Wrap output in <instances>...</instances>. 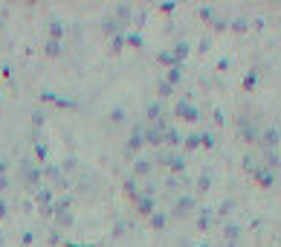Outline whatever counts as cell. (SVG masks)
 <instances>
[{
    "mask_svg": "<svg viewBox=\"0 0 281 247\" xmlns=\"http://www.w3.org/2000/svg\"><path fill=\"white\" fill-rule=\"evenodd\" d=\"M151 169H154V160L151 157H136L133 160V178H142V175H151Z\"/></svg>",
    "mask_w": 281,
    "mask_h": 247,
    "instance_id": "obj_7",
    "label": "cell"
},
{
    "mask_svg": "<svg viewBox=\"0 0 281 247\" xmlns=\"http://www.w3.org/2000/svg\"><path fill=\"white\" fill-rule=\"evenodd\" d=\"M125 41H128V38H125V32L113 35V47H116V49H122V44H125Z\"/></svg>",
    "mask_w": 281,
    "mask_h": 247,
    "instance_id": "obj_33",
    "label": "cell"
},
{
    "mask_svg": "<svg viewBox=\"0 0 281 247\" xmlns=\"http://www.w3.org/2000/svg\"><path fill=\"white\" fill-rule=\"evenodd\" d=\"M171 52H174L177 64H183V58L189 55V44H186V41H180V44H174V49H171Z\"/></svg>",
    "mask_w": 281,
    "mask_h": 247,
    "instance_id": "obj_20",
    "label": "cell"
},
{
    "mask_svg": "<svg viewBox=\"0 0 281 247\" xmlns=\"http://www.w3.org/2000/svg\"><path fill=\"white\" fill-rule=\"evenodd\" d=\"M209 186H212V175H209V172H203V175H200V181H197V189H200V192H206Z\"/></svg>",
    "mask_w": 281,
    "mask_h": 247,
    "instance_id": "obj_27",
    "label": "cell"
},
{
    "mask_svg": "<svg viewBox=\"0 0 281 247\" xmlns=\"http://www.w3.org/2000/svg\"><path fill=\"white\" fill-rule=\"evenodd\" d=\"M157 163H163V166H168L171 172H183V169H186V157H183L180 151H171V148H165V151H160V154H157Z\"/></svg>",
    "mask_w": 281,
    "mask_h": 247,
    "instance_id": "obj_1",
    "label": "cell"
},
{
    "mask_svg": "<svg viewBox=\"0 0 281 247\" xmlns=\"http://www.w3.org/2000/svg\"><path fill=\"white\" fill-rule=\"evenodd\" d=\"M20 175H23V181H26V186H29V189H35V192L41 189V175H44V172H41L35 163H29V160H26V163L20 166Z\"/></svg>",
    "mask_w": 281,
    "mask_h": 247,
    "instance_id": "obj_3",
    "label": "cell"
},
{
    "mask_svg": "<svg viewBox=\"0 0 281 247\" xmlns=\"http://www.w3.org/2000/svg\"><path fill=\"white\" fill-rule=\"evenodd\" d=\"M165 143H168V146H180V143H183V137H180V131H177L174 125H165Z\"/></svg>",
    "mask_w": 281,
    "mask_h": 247,
    "instance_id": "obj_17",
    "label": "cell"
},
{
    "mask_svg": "<svg viewBox=\"0 0 281 247\" xmlns=\"http://www.w3.org/2000/svg\"><path fill=\"white\" fill-rule=\"evenodd\" d=\"M131 15H133V9H131L128 3H122V6L116 9V15H113V17H116V23H119V26H125V23L131 20Z\"/></svg>",
    "mask_w": 281,
    "mask_h": 247,
    "instance_id": "obj_12",
    "label": "cell"
},
{
    "mask_svg": "<svg viewBox=\"0 0 281 247\" xmlns=\"http://www.w3.org/2000/svg\"><path fill=\"white\" fill-rule=\"evenodd\" d=\"M142 131H145V125H133V131H131V140H128V151H131V154L142 148V143H145Z\"/></svg>",
    "mask_w": 281,
    "mask_h": 247,
    "instance_id": "obj_6",
    "label": "cell"
},
{
    "mask_svg": "<svg viewBox=\"0 0 281 247\" xmlns=\"http://www.w3.org/2000/svg\"><path fill=\"white\" fill-rule=\"evenodd\" d=\"M102 29H104V32H110V35H119V32H122V26L116 23V17H113V15H107V17L102 20Z\"/></svg>",
    "mask_w": 281,
    "mask_h": 247,
    "instance_id": "obj_14",
    "label": "cell"
},
{
    "mask_svg": "<svg viewBox=\"0 0 281 247\" xmlns=\"http://www.w3.org/2000/svg\"><path fill=\"white\" fill-rule=\"evenodd\" d=\"M125 38H128V44H133V47H142V38H139V35H133V32H131V35H125Z\"/></svg>",
    "mask_w": 281,
    "mask_h": 247,
    "instance_id": "obj_36",
    "label": "cell"
},
{
    "mask_svg": "<svg viewBox=\"0 0 281 247\" xmlns=\"http://www.w3.org/2000/svg\"><path fill=\"white\" fill-rule=\"evenodd\" d=\"M232 29H238V32H244V29H247V20H244V17H241V20H235V23H232Z\"/></svg>",
    "mask_w": 281,
    "mask_h": 247,
    "instance_id": "obj_38",
    "label": "cell"
},
{
    "mask_svg": "<svg viewBox=\"0 0 281 247\" xmlns=\"http://www.w3.org/2000/svg\"><path fill=\"white\" fill-rule=\"evenodd\" d=\"M61 32H64V26H61V20H52V23H49V35H52V38L58 41V38H61Z\"/></svg>",
    "mask_w": 281,
    "mask_h": 247,
    "instance_id": "obj_29",
    "label": "cell"
},
{
    "mask_svg": "<svg viewBox=\"0 0 281 247\" xmlns=\"http://www.w3.org/2000/svg\"><path fill=\"white\" fill-rule=\"evenodd\" d=\"M44 102H55V105H61V108H75L73 99H61V96H55V93H44Z\"/></svg>",
    "mask_w": 281,
    "mask_h": 247,
    "instance_id": "obj_18",
    "label": "cell"
},
{
    "mask_svg": "<svg viewBox=\"0 0 281 247\" xmlns=\"http://www.w3.org/2000/svg\"><path fill=\"white\" fill-rule=\"evenodd\" d=\"M200 146L212 148V146H215V134H212V131H209V134H200Z\"/></svg>",
    "mask_w": 281,
    "mask_h": 247,
    "instance_id": "obj_30",
    "label": "cell"
},
{
    "mask_svg": "<svg viewBox=\"0 0 281 247\" xmlns=\"http://www.w3.org/2000/svg\"><path fill=\"white\" fill-rule=\"evenodd\" d=\"M200 17H206V20H212V17H215V12H212L209 6H203V9H200Z\"/></svg>",
    "mask_w": 281,
    "mask_h": 247,
    "instance_id": "obj_37",
    "label": "cell"
},
{
    "mask_svg": "<svg viewBox=\"0 0 281 247\" xmlns=\"http://www.w3.org/2000/svg\"><path fill=\"white\" fill-rule=\"evenodd\" d=\"M183 146H186L189 151H192V148H197V146H200V134H189V137L183 140Z\"/></svg>",
    "mask_w": 281,
    "mask_h": 247,
    "instance_id": "obj_26",
    "label": "cell"
},
{
    "mask_svg": "<svg viewBox=\"0 0 281 247\" xmlns=\"http://www.w3.org/2000/svg\"><path fill=\"white\" fill-rule=\"evenodd\" d=\"M35 154H38V160H46V146L38 143V146H35Z\"/></svg>",
    "mask_w": 281,
    "mask_h": 247,
    "instance_id": "obj_35",
    "label": "cell"
},
{
    "mask_svg": "<svg viewBox=\"0 0 281 247\" xmlns=\"http://www.w3.org/2000/svg\"><path fill=\"white\" fill-rule=\"evenodd\" d=\"M180 79H183V64H177V67H171V70L165 73V79H163V82H168V84L174 87V84H177Z\"/></svg>",
    "mask_w": 281,
    "mask_h": 247,
    "instance_id": "obj_15",
    "label": "cell"
},
{
    "mask_svg": "<svg viewBox=\"0 0 281 247\" xmlns=\"http://www.w3.org/2000/svg\"><path fill=\"white\" fill-rule=\"evenodd\" d=\"M165 224H168V215H165V213H154V215H151V227H154V230H163Z\"/></svg>",
    "mask_w": 281,
    "mask_h": 247,
    "instance_id": "obj_22",
    "label": "cell"
},
{
    "mask_svg": "<svg viewBox=\"0 0 281 247\" xmlns=\"http://www.w3.org/2000/svg\"><path fill=\"white\" fill-rule=\"evenodd\" d=\"M279 128H267V131H264V134H261V140H258V143H261V146H264V148H267V151H273V148H276V146H279Z\"/></svg>",
    "mask_w": 281,
    "mask_h": 247,
    "instance_id": "obj_8",
    "label": "cell"
},
{
    "mask_svg": "<svg viewBox=\"0 0 281 247\" xmlns=\"http://www.w3.org/2000/svg\"><path fill=\"white\" fill-rule=\"evenodd\" d=\"M212 218H215V215H212V210H209V207H203V210H200V218H197L200 230H209V227H212Z\"/></svg>",
    "mask_w": 281,
    "mask_h": 247,
    "instance_id": "obj_19",
    "label": "cell"
},
{
    "mask_svg": "<svg viewBox=\"0 0 281 247\" xmlns=\"http://www.w3.org/2000/svg\"><path fill=\"white\" fill-rule=\"evenodd\" d=\"M6 215V201H0V218Z\"/></svg>",
    "mask_w": 281,
    "mask_h": 247,
    "instance_id": "obj_41",
    "label": "cell"
},
{
    "mask_svg": "<svg viewBox=\"0 0 281 247\" xmlns=\"http://www.w3.org/2000/svg\"><path fill=\"white\" fill-rule=\"evenodd\" d=\"M52 215H55L58 227H70V224H73V213H70V210H52Z\"/></svg>",
    "mask_w": 281,
    "mask_h": 247,
    "instance_id": "obj_13",
    "label": "cell"
},
{
    "mask_svg": "<svg viewBox=\"0 0 281 247\" xmlns=\"http://www.w3.org/2000/svg\"><path fill=\"white\" fill-rule=\"evenodd\" d=\"M6 166H9V163H6V160H0V175H6Z\"/></svg>",
    "mask_w": 281,
    "mask_h": 247,
    "instance_id": "obj_40",
    "label": "cell"
},
{
    "mask_svg": "<svg viewBox=\"0 0 281 247\" xmlns=\"http://www.w3.org/2000/svg\"><path fill=\"white\" fill-rule=\"evenodd\" d=\"M6 186H9V178H6V175H0V189H6Z\"/></svg>",
    "mask_w": 281,
    "mask_h": 247,
    "instance_id": "obj_39",
    "label": "cell"
},
{
    "mask_svg": "<svg viewBox=\"0 0 281 247\" xmlns=\"http://www.w3.org/2000/svg\"><path fill=\"white\" fill-rule=\"evenodd\" d=\"M145 114H148V122H160V119H163V105H160V102H151Z\"/></svg>",
    "mask_w": 281,
    "mask_h": 247,
    "instance_id": "obj_16",
    "label": "cell"
},
{
    "mask_svg": "<svg viewBox=\"0 0 281 247\" xmlns=\"http://www.w3.org/2000/svg\"><path fill=\"white\" fill-rule=\"evenodd\" d=\"M110 119H113V122H122V119H125V111H122V108L110 111Z\"/></svg>",
    "mask_w": 281,
    "mask_h": 247,
    "instance_id": "obj_34",
    "label": "cell"
},
{
    "mask_svg": "<svg viewBox=\"0 0 281 247\" xmlns=\"http://www.w3.org/2000/svg\"><path fill=\"white\" fill-rule=\"evenodd\" d=\"M35 201L41 204V210H44V207H52V189H49V186H41V189L35 192Z\"/></svg>",
    "mask_w": 281,
    "mask_h": 247,
    "instance_id": "obj_11",
    "label": "cell"
},
{
    "mask_svg": "<svg viewBox=\"0 0 281 247\" xmlns=\"http://www.w3.org/2000/svg\"><path fill=\"white\" fill-rule=\"evenodd\" d=\"M136 210H139L142 215L151 218V215H154V198H151V195H139V198H136Z\"/></svg>",
    "mask_w": 281,
    "mask_h": 247,
    "instance_id": "obj_10",
    "label": "cell"
},
{
    "mask_svg": "<svg viewBox=\"0 0 281 247\" xmlns=\"http://www.w3.org/2000/svg\"><path fill=\"white\" fill-rule=\"evenodd\" d=\"M64 247H78V245H64Z\"/></svg>",
    "mask_w": 281,
    "mask_h": 247,
    "instance_id": "obj_42",
    "label": "cell"
},
{
    "mask_svg": "<svg viewBox=\"0 0 281 247\" xmlns=\"http://www.w3.org/2000/svg\"><path fill=\"white\" fill-rule=\"evenodd\" d=\"M238 131H241V140L244 143H258L261 140V131L255 122H250V116H241L238 119Z\"/></svg>",
    "mask_w": 281,
    "mask_h": 247,
    "instance_id": "obj_2",
    "label": "cell"
},
{
    "mask_svg": "<svg viewBox=\"0 0 281 247\" xmlns=\"http://www.w3.org/2000/svg\"><path fill=\"white\" fill-rule=\"evenodd\" d=\"M125 230H128V221H116L113 224V236H122Z\"/></svg>",
    "mask_w": 281,
    "mask_h": 247,
    "instance_id": "obj_32",
    "label": "cell"
},
{
    "mask_svg": "<svg viewBox=\"0 0 281 247\" xmlns=\"http://www.w3.org/2000/svg\"><path fill=\"white\" fill-rule=\"evenodd\" d=\"M238 233H241V227H238V224H229V227H226V233H223V236H226V242H229V245H232V242H235V239H238Z\"/></svg>",
    "mask_w": 281,
    "mask_h": 247,
    "instance_id": "obj_28",
    "label": "cell"
},
{
    "mask_svg": "<svg viewBox=\"0 0 281 247\" xmlns=\"http://www.w3.org/2000/svg\"><path fill=\"white\" fill-rule=\"evenodd\" d=\"M252 178H255L264 189H270V186L276 183V172H273V169H267V166H255V169H252Z\"/></svg>",
    "mask_w": 281,
    "mask_h": 247,
    "instance_id": "obj_5",
    "label": "cell"
},
{
    "mask_svg": "<svg viewBox=\"0 0 281 247\" xmlns=\"http://www.w3.org/2000/svg\"><path fill=\"white\" fill-rule=\"evenodd\" d=\"M255 84H258V70H250V73H247V79H244V87H247V90H252Z\"/></svg>",
    "mask_w": 281,
    "mask_h": 247,
    "instance_id": "obj_25",
    "label": "cell"
},
{
    "mask_svg": "<svg viewBox=\"0 0 281 247\" xmlns=\"http://www.w3.org/2000/svg\"><path fill=\"white\" fill-rule=\"evenodd\" d=\"M171 93H174V87L168 82H160V96H171Z\"/></svg>",
    "mask_w": 281,
    "mask_h": 247,
    "instance_id": "obj_31",
    "label": "cell"
},
{
    "mask_svg": "<svg viewBox=\"0 0 281 247\" xmlns=\"http://www.w3.org/2000/svg\"><path fill=\"white\" fill-rule=\"evenodd\" d=\"M194 207H197V201H194L192 195H183V198L177 201V213H174V215H189V213H194Z\"/></svg>",
    "mask_w": 281,
    "mask_h": 247,
    "instance_id": "obj_9",
    "label": "cell"
},
{
    "mask_svg": "<svg viewBox=\"0 0 281 247\" xmlns=\"http://www.w3.org/2000/svg\"><path fill=\"white\" fill-rule=\"evenodd\" d=\"M174 114H177L180 119H186V122H197V119H200V111H197L189 99H180L177 108H174Z\"/></svg>",
    "mask_w": 281,
    "mask_h": 247,
    "instance_id": "obj_4",
    "label": "cell"
},
{
    "mask_svg": "<svg viewBox=\"0 0 281 247\" xmlns=\"http://www.w3.org/2000/svg\"><path fill=\"white\" fill-rule=\"evenodd\" d=\"M125 195L133 198V201L139 198V192H136V178H128V181H125Z\"/></svg>",
    "mask_w": 281,
    "mask_h": 247,
    "instance_id": "obj_23",
    "label": "cell"
},
{
    "mask_svg": "<svg viewBox=\"0 0 281 247\" xmlns=\"http://www.w3.org/2000/svg\"><path fill=\"white\" fill-rule=\"evenodd\" d=\"M46 55H61V41L49 38V41H46Z\"/></svg>",
    "mask_w": 281,
    "mask_h": 247,
    "instance_id": "obj_24",
    "label": "cell"
},
{
    "mask_svg": "<svg viewBox=\"0 0 281 247\" xmlns=\"http://www.w3.org/2000/svg\"><path fill=\"white\" fill-rule=\"evenodd\" d=\"M157 58H160V64H165L168 70H171V67H177V58H174V52H171V49H163Z\"/></svg>",
    "mask_w": 281,
    "mask_h": 247,
    "instance_id": "obj_21",
    "label": "cell"
},
{
    "mask_svg": "<svg viewBox=\"0 0 281 247\" xmlns=\"http://www.w3.org/2000/svg\"><path fill=\"white\" fill-rule=\"evenodd\" d=\"M0 245H3V236H0Z\"/></svg>",
    "mask_w": 281,
    "mask_h": 247,
    "instance_id": "obj_43",
    "label": "cell"
}]
</instances>
